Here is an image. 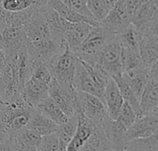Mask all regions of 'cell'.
Segmentation results:
<instances>
[{"label": "cell", "instance_id": "cell-19", "mask_svg": "<svg viewBox=\"0 0 158 151\" xmlns=\"http://www.w3.org/2000/svg\"><path fill=\"white\" fill-rule=\"evenodd\" d=\"M156 18H158V0H145L131 18V23L138 30Z\"/></svg>", "mask_w": 158, "mask_h": 151}, {"label": "cell", "instance_id": "cell-29", "mask_svg": "<svg viewBox=\"0 0 158 151\" xmlns=\"http://www.w3.org/2000/svg\"><path fill=\"white\" fill-rule=\"evenodd\" d=\"M117 37L121 47L138 50L141 35L132 23H129L126 27L120 30L117 33Z\"/></svg>", "mask_w": 158, "mask_h": 151}, {"label": "cell", "instance_id": "cell-28", "mask_svg": "<svg viewBox=\"0 0 158 151\" xmlns=\"http://www.w3.org/2000/svg\"><path fill=\"white\" fill-rule=\"evenodd\" d=\"M77 124H78V119H77V115H75L69 117L66 123L58 125L56 134L59 141V151H67V148L75 134Z\"/></svg>", "mask_w": 158, "mask_h": 151}, {"label": "cell", "instance_id": "cell-38", "mask_svg": "<svg viewBox=\"0 0 158 151\" xmlns=\"http://www.w3.org/2000/svg\"><path fill=\"white\" fill-rule=\"evenodd\" d=\"M5 61H6V54H5V52H4V50L0 44V73H1V70L4 66Z\"/></svg>", "mask_w": 158, "mask_h": 151}, {"label": "cell", "instance_id": "cell-30", "mask_svg": "<svg viewBox=\"0 0 158 151\" xmlns=\"http://www.w3.org/2000/svg\"><path fill=\"white\" fill-rule=\"evenodd\" d=\"M80 62L83 65V66L87 70L88 74L90 75L91 78L93 79V81H94V85L96 86V88L104 95V90L106 89V86L107 84L108 78L110 77L99 66H97L96 64L87 63V62L82 61V60H80Z\"/></svg>", "mask_w": 158, "mask_h": 151}, {"label": "cell", "instance_id": "cell-13", "mask_svg": "<svg viewBox=\"0 0 158 151\" xmlns=\"http://www.w3.org/2000/svg\"><path fill=\"white\" fill-rule=\"evenodd\" d=\"M100 23L102 27L113 33H118L131 23V17L126 8L125 0H118Z\"/></svg>", "mask_w": 158, "mask_h": 151}, {"label": "cell", "instance_id": "cell-17", "mask_svg": "<svg viewBox=\"0 0 158 151\" xmlns=\"http://www.w3.org/2000/svg\"><path fill=\"white\" fill-rule=\"evenodd\" d=\"M104 102L106 107L107 115L111 120H116L121 111L124 100L120 94L115 80L110 77L104 90Z\"/></svg>", "mask_w": 158, "mask_h": 151}, {"label": "cell", "instance_id": "cell-16", "mask_svg": "<svg viewBox=\"0 0 158 151\" xmlns=\"http://www.w3.org/2000/svg\"><path fill=\"white\" fill-rule=\"evenodd\" d=\"M92 25L86 22L67 21L64 29V40L68 47L75 52L91 31Z\"/></svg>", "mask_w": 158, "mask_h": 151}, {"label": "cell", "instance_id": "cell-37", "mask_svg": "<svg viewBox=\"0 0 158 151\" xmlns=\"http://www.w3.org/2000/svg\"><path fill=\"white\" fill-rule=\"evenodd\" d=\"M144 1L145 0H125L126 8L131 18L134 15V13L138 10V8L143 5Z\"/></svg>", "mask_w": 158, "mask_h": 151}, {"label": "cell", "instance_id": "cell-21", "mask_svg": "<svg viewBox=\"0 0 158 151\" xmlns=\"http://www.w3.org/2000/svg\"><path fill=\"white\" fill-rule=\"evenodd\" d=\"M47 6L52 9L56 10L62 18L69 22H86L92 26H101L100 21L96 20L94 18L86 17L81 15L69 7H68L61 0H46Z\"/></svg>", "mask_w": 158, "mask_h": 151}, {"label": "cell", "instance_id": "cell-18", "mask_svg": "<svg viewBox=\"0 0 158 151\" xmlns=\"http://www.w3.org/2000/svg\"><path fill=\"white\" fill-rule=\"evenodd\" d=\"M77 128L75 131V134L70 140L67 150H81V147L84 145L86 140L89 138V137L92 135L95 125L97 122H94L92 120L87 119L84 117L81 113H77Z\"/></svg>", "mask_w": 158, "mask_h": 151}, {"label": "cell", "instance_id": "cell-3", "mask_svg": "<svg viewBox=\"0 0 158 151\" xmlns=\"http://www.w3.org/2000/svg\"><path fill=\"white\" fill-rule=\"evenodd\" d=\"M67 43H61L54 39H45L37 42H27V52L32 70L39 65L49 66L61 54Z\"/></svg>", "mask_w": 158, "mask_h": 151}, {"label": "cell", "instance_id": "cell-34", "mask_svg": "<svg viewBox=\"0 0 158 151\" xmlns=\"http://www.w3.org/2000/svg\"><path fill=\"white\" fill-rule=\"evenodd\" d=\"M37 150L59 151V141L56 132L49 135L42 136Z\"/></svg>", "mask_w": 158, "mask_h": 151}, {"label": "cell", "instance_id": "cell-14", "mask_svg": "<svg viewBox=\"0 0 158 151\" xmlns=\"http://www.w3.org/2000/svg\"><path fill=\"white\" fill-rule=\"evenodd\" d=\"M48 96V85L31 77L24 84L20 92V97L23 101L34 109Z\"/></svg>", "mask_w": 158, "mask_h": 151}, {"label": "cell", "instance_id": "cell-11", "mask_svg": "<svg viewBox=\"0 0 158 151\" xmlns=\"http://www.w3.org/2000/svg\"><path fill=\"white\" fill-rule=\"evenodd\" d=\"M43 6H44L32 11L24 25L27 42H37L45 39H53L47 20L42 11Z\"/></svg>", "mask_w": 158, "mask_h": 151}, {"label": "cell", "instance_id": "cell-6", "mask_svg": "<svg viewBox=\"0 0 158 151\" xmlns=\"http://www.w3.org/2000/svg\"><path fill=\"white\" fill-rule=\"evenodd\" d=\"M94 64L99 66L111 77L123 73L121 64V45L117 37V33H113L109 37L97 55Z\"/></svg>", "mask_w": 158, "mask_h": 151}, {"label": "cell", "instance_id": "cell-4", "mask_svg": "<svg viewBox=\"0 0 158 151\" xmlns=\"http://www.w3.org/2000/svg\"><path fill=\"white\" fill-rule=\"evenodd\" d=\"M19 53L5 54L6 61L0 73V95L5 103L10 102L20 96L21 88L19 86L17 72Z\"/></svg>", "mask_w": 158, "mask_h": 151}, {"label": "cell", "instance_id": "cell-23", "mask_svg": "<svg viewBox=\"0 0 158 151\" xmlns=\"http://www.w3.org/2000/svg\"><path fill=\"white\" fill-rule=\"evenodd\" d=\"M74 85H75L76 90L83 91V92H87V93L95 95L104 101L103 93H101L100 90L96 88L93 79L91 78L90 75L88 74L87 70L85 69L83 65L80 62V60L78 62L76 72H75Z\"/></svg>", "mask_w": 158, "mask_h": 151}, {"label": "cell", "instance_id": "cell-8", "mask_svg": "<svg viewBox=\"0 0 158 151\" xmlns=\"http://www.w3.org/2000/svg\"><path fill=\"white\" fill-rule=\"evenodd\" d=\"M77 100L78 113H81L87 119L102 123L108 117L105 102L97 96L77 90Z\"/></svg>", "mask_w": 158, "mask_h": 151}, {"label": "cell", "instance_id": "cell-15", "mask_svg": "<svg viewBox=\"0 0 158 151\" xmlns=\"http://www.w3.org/2000/svg\"><path fill=\"white\" fill-rule=\"evenodd\" d=\"M148 76V81L140 99L141 115L158 113V75Z\"/></svg>", "mask_w": 158, "mask_h": 151}, {"label": "cell", "instance_id": "cell-32", "mask_svg": "<svg viewBox=\"0 0 158 151\" xmlns=\"http://www.w3.org/2000/svg\"><path fill=\"white\" fill-rule=\"evenodd\" d=\"M123 76H124L127 83L129 84L130 88L133 91L134 95L136 96V98L140 101V99L142 97V94L144 90V88H145L146 83H147L148 78H149L147 71L143 72V73H139V74H135L132 76H129V75L123 73Z\"/></svg>", "mask_w": 158, "mask_h": 151}, {"label": "cell", "instance_id": "cell-9", "mask_svg": "<svg viewBox=\"0 0 158 151\" xmlns=\"http://www.w3.org/2000/svg\"><path fill=\"white\" fill-rule=\"evenodd\" d=\"M48 93L49 97L58 105V107L68 117L77 115L79 112L77 90L70 92L65 89L56 81L54 77H52L50 83L48 84Z\"/></svg>", "mask_w": 158, "mask_h": 151}, {"label": "cell", "instance_id": "cell-33", "mask_svg": "<svg viewBox=\"0 0 158 151\" xmlns=\"http://www.w3.org/2000/svg\"><path fill=\"white\" fill-rule=\"evenodd\" d=\"M86 3L93 17L98 21H101L110 10L106 0H86Z\"/></svg>", "mask_w": 158, "mask_h": 151}, {"label": "cell", "instance_id": "cell-27", "mask_svg": "<svg viewBox=\"0 0 158 151\" xmlns=\"http://www.w3.org/2000/svg\"><path fill=\"white\" fill-rule=\"evenodd\" d=\"M112 78L117 83L124 101H126L127 103H129L131 106V108L134 110L137 117L142 116L141 115V111H140V104H139L140 101L136 98V96L134 95V93L131 90V89L130 88L129 84L127 83V81H126L124 76H123V73L119 74V75H117V76H114V77H112Z\"/></svg>", "mask_w": 158, "mask_h": 151}, {"label": "cell", "instance_id": "cell-41", "mask_svg": "<svg viewBox=\"0 0 158 151\" xmlns=\"http://www.w3.org/2000/svg\"><path fill=\"white\" fill-rule=\"evenodd\" d=\"M2 29H3V26H2V25H1V24H0V30H2Z\"/></svg>", "mask_w": 158, "mask_h": 151}, {"label": "cell", "instance_id": "cell-1", "mask_svg": "<svg viewBox=\"0 0 158 151\" xmlns=\"http://www.w3.org/2000/svg\"><path fill=\"white\" fill-rule=\"evenodd\" d=\"M33 110L19 96L5 103L0 111V124L7 135L18 132L26 127Z\"/></svg>", "mask_w": 158, "mask_h": 151}, {"label": "cell", "instance_id": "cell-2", "mask_svg": "<svg viewBox=\"0 0 158 151\" xmlns=\"http://www.w3.org/2000/svg\"><path fill=\"white\" fill-rule=\"evenodd\" d=\"M79 58L67 45L64 52L48 66L56 81L70 92L76 91L74 78Z\"/></svg>", "mask_w": 158, "mask_h": 151}, {"label": "cell", "instance_id": "cell-20", "mask_svg": "<svg viewBox=\"0 0 158 151\" xmlns=\"http://www.w3.org/2000/svg\"><path fill=\"white\" fill-rule=\"evenodd\" d=\"M121 64L123 73L129 76L147 71V68L139 54V50L121 47Z\"/></svg>", "mask_w": 158, "mask_h": 151}, {"label": "cell", "instance_id": "cell-40", "mask_svg": "<svg viewBox=\"0 0 158 151\" xmlns=\"http://www.w3.org/2000/svg\"><path fill=\"white\" fill-rule=\"evenodd\" d=\"M4 105H5V102H4V101H3V99H2V97H1V95H0V111H1V109L4 107Z\"/></svg>", "mask_w": 158, "mask_h": 151}, {"label": "cell", "instance_id": "cell-39", "mask_svg": "<svg viewBox=\"0 0 158 151\" xmlns=\"http://www.w3.org/2000/svg\"><path fill=\"white\" fill-rule=\"evenodd\" d=\"M7 137H8V135H7L6 132L4 130V128L2 127V125H1V124H0V144L3 143V142L7 138Z\"/></svg>", "mask_w": 158, "mask_h": 151}, {"label": "cell", "instance_id": "cell-24", "mask_svg": "<svg viewBox=\"0 0 158 151\" xmlns=\"http://www.w3.org/2000/svg\"><path fill=\"white\" fill-rule=\"evenodd\" d=\"M26 127L38 132L41 136H45L56 132L58 125L37 109H34Z\"/></svg>", "mask_w": 158, "mask_h": 151}, {"label": "cell", "instance_id": "cell-12", "mask_svg": "<svg viewBox=\"0 0 158 151\" xmlns=\"http://www.w3.org/2000/svg\"><path fill=\"white\" fill-rule=\"evenodd\" d=\"M158 132V113H148L137 117L124 134L125 144Z\"/></svg>", "mask_w": 158, "mask_h": 151}, {"label": "cell", "instance_id": "cell-35", "mask_svg": "<svg viewBox=\"0 0 158 151\" xmlns=\"http://www.w3.org/2000/svg\"><path fill=\"white\" fill-rule=\"evenodd\" d=\"M31 77L35 79V80H38L40 82H43V83H45V84L48 85L53 77H52V74L50 72V69H49L48 66L43 64V65L37 66L32 70Z\"/></svg>", "mask_w": 158, "mask_h": 151}, {"label": "cell", "instance_id": "cell-22", "mask_svg": "<svg viewBox=\"0 0 158 151\" xmlns=\"http://www.w3.org/2000/svg\"><path fill=\"white\" fill-rule=\"evenodd\" d=\"M139 54L146 66L150 68L158 63V38L142 37L139 41Z\"/></svg>", "mask_w": 158, "mask_h": 151}, {"label": "cell", "instance_id": "cell-26", "mask_svg": "<svg viewBox=\"0 0 158 151\" xmlns=\"http://www.w3.org/2000/svg\"><path fill=\"white\" fill-rule=\"evenodd\" d=\"M35 109L43 113L49 119L54 121L56 125H62L66 123L69 117H68L63 111L58 107V105L48 96L44 101H43Z\"/></svg>", "mask_w": 158, "mask_h": 151}, {"label": "cell", "instance_id": "cell-7", "mask_svg": "<svg viewBox=\"0 0 158 151\" xmlns=\"http://www.w3.org/2000/svg\"><path fill=\"white\" fill-rule=\"evenodd\" d=\"M42 136L30 128L23 129L8 135L7 138L0 144V150L36 151Z\"/></svg>", "mask_w": 158, "mask_h": 151}, {"label": "cell", "instance_id": "cell-10", "mask_svg": "<svg viewBox=\"0 0 158 151\" xmlns=\"http://www.w3.org/2000/svg\"><path fill=\"white\" fill-rule=\"evenodd\" d=\"M0 44L6 54L19 53L27 48L24 26L8 25L0 30Z\"/></svg>", "mask_w": 158, "mask_h": 151}, {"label": "cell", "instance_id": "cell-31", "mask_svg": "<svg viewBox=\"0 0 158 151\" xmlns=\"http://www.w3.org/2000/svg\"><path fill=\"white\" fill-rule=\"evenodd\" d=\"M125 150H158V132L151 136L136 138L126 144Z\"/></svg>", "mask_w": 158, "mask_h": 151}, {"label": "cell", "instance_id": "cell-5", "mask_svg": "<svg viewBox=\"0 0 158 151\" xmlns=\"http://www.w3.org/2000/svg\"><path fill=\"white\" fill-rule=\"evenodd\" d=\"M112 34L113 32L102 26H93L88 36L74 54L79 60L94 64L97 55Z\"/></svg>", "mask_w": 158, "mask_h": 151}, {"label": "cell", "instance_id": "cell-36", "mask_svg": "<svg viewBox=\"0 0 158 151\" xmlns=\"http://www.w3.org/2000/svg\"><path fill=\"white\" fill-rule=\"evenodd\" d=\"M68 7H69L70 9H72L73 11L86 16V17H90V18H94L92 13L90 12L88 6H87V3L86 0H61Z\"/></svg>", "mask_w": 158, "mask_h": 151}, {"label": "cell", "instance_id": "cell-25", "mask_svg": "<svg viewBox=\"0 0 158 151\" xmlns=\"http://www.w3.org/2000/svg\"><path fill=\"white\" fill-rule=\"evenodd\" d=\"M84 150H111V147L102 123H96L92 135L81 149V151Z\"/></svg>", "mask_w": 158, "mask_h": 151}]
</instances>
